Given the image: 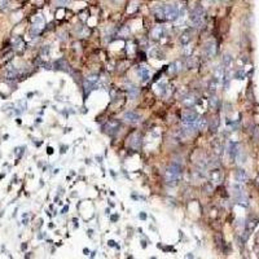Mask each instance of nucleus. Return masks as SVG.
<instances>
[{
    "label": "nucleus",
    "instance_id": "obj_21",
    "mask_svg": "<svg viewBox=\"0 0 259 259\" xmlns=\"http://www.w3.org/2000/svg\"><path fill=\"white\" fill-rule=\"evenodd\" d=\"M218 105H219V100H218V97H215V96H213V97L210 99V108H211V109H217V108H218Z\"/></svg>",
    "mask_w": 259,
    "mask_h": 259
},
{
    "label": "nucleus",
    "instance_id": "obj_17",
    "mask_svg": "<svg viewBox=\"0 0 259 259\" xmlns=\"http://www.w3.org/2000/svg\"><path fill=\"white\" fill-rule=\"evenodd\" d=\"M194 96H192V95H188V96H185V97L183 99V104L185 105V106H188V108H190V106H193V104H194Z\"/></svg>",
    "mask_w": 259,
    "mask_h": 259
},
{
    "label": "nucleus",
    "instance_id": "obj_18",
    "mask_svg": "<svg viewBox=\"0 0 259 259\" xmlns=\"http://www.w3.org/2000/svg\"><path fill=\"white\" fill-rule=\"evenodd\" d=\"M130 143H131V146L133 148H139L140 146V136L137 135V133H135V135H132L131 136V140H130Z\"/></svg>",
    "mask_w": 259,
    "mask_h": 259
},
{
    "label": "nucleus",
    "instance_id": "obj_7",
    "mask_svg": "<svg viewBox=\"0 0 259 259\" xmlns=\"http://www.w3.org/2000/svg\"><path fill=\"white\" fill-rule=\"evenodd\" d=\"M123 119L126 122H128V123H136V122L140 121L141 117L139 116L137 113H135V112H127V113H124Z\"/></svg>",
    "mask_w": 259,
    "mask_h": 259
},
{
    "label": "nucleus",
    "instance_id": "obj_12",
    "mask_svg": "<svg viewBox=\"0 0 259 259\" xmlns=\"http://www.w3.org/2000/svg\"><path fill=\"white\" fill-rule=\"evenodd\" d=\"M163 34H165L163 27H162V26H157V27H154V29L152 30V34H150V35H152L153 39L157 40V39H160V38L163 36Z\"/></svg>",
    "mask_w": 259,
    "mask_h": 259
},
{
    "label": "nucleus",
    "instance_id": "obj_20",
    "mask_svg": "<svg viewBox=\"0 0 259 259\" xmlns=\"http://www.w3.org/2000/svg\"><path fill=\"white\" fill-rule=\"evenodd\" d=\"M156 14H157V17L160 18V20H166V17H165V9H163V5L160 7L156 11Z\"/></svg>",
    "mask_w": 259,
    "mask_h": 259
},
{
    "label": "nucleus",
    "instance_id": "obj_9",
    "mask_svg": "<svg viewBox=\"0 0 259 259\" xmlns=\"http://www.w3.org/2000/svg\"><path fill=\"white\" fill-rule=\"evenodd\" d=\"M137 75L140 76V79L143 80V82H146V80L149 79V71H148V69L145 68V66H139L137 68Z\"/></svg>",
    "mask_w": 259,
    "mask_h": 259
},
{
    "label": "nucleus",
    "instance_id": "obj_22",
    "mask_svg": "<svg viewBox=\"0 0 259 259\" xmlns=\"http://www.w3.org/2000/svg\"><path fill=\"white\" fill-rule=\"evenodd\" d=\"M231 62H232V56L231 55H224V57H223V64H224V66H228L231 65Z\"/></svg>",
    "mask_w": 259,
    "mask_h": 259
},
{
    "label": "nucleus",
    "instance_id": "obj_28",
    "mask_svg": "<svg viewBox=\"0 0 259 259\" xmlns=\"http://www.w3.org/2000/svg\"><path fill=\"white\" fill-rule=\"evenodd\" d=\"M68 0H57V3H60V4H65Z\"/></svg>",
    "mask_w": 259,
    "mask_h": 259
},
{
    "label": "nucleus",
    "instance_id": "obj_19",
    "mask_svg": "<svg viewBox=\"0 0 259 259\" xmlns=\"http://www.w3.org/2000/svg\"><path fill=\"white\" fill-rule=\"evenodd\" d=\"M180 69H181V62L175 61L174 64H171V66H170V73H177Z\"/></svg>",
    "mask_w": 259,
    "mask_h": 259
},
{
    "label": "nucleus",
    "instance_id": "obj_4",
    "mask_svg": "<svg viewBox=\"0 0 259 259\" xmlns=\"http://www.w3.org/2000/svg\"><path fill=\"white\" fill-rule=\"evenodd\" d=\"M204 55L207 57V59H211L217 55V43L214 40H210L207 43H205L204 45Z\"/></svg>",
    "mask_w": 259,
    "mask_h": 259
},
{
    "label": "nucleus",
    "instance_id": "obj_1",
    "mask_svg": "<svg viewBox=\"0 0 259 259\" xmlns=\"http://www.w3.org/2000/svg\"><path fill=\"white\" fill-rule=\"evenodd\" d=\"M180 175H181V166L179 163H176V162H174V163H171L167 167V170L165 172V179L167 181V184L174 185L179 180Z\"/></svg>",
    "mask_w": 259,
    "mask_h": 259
},
{
    "label": "nucleus",
    "instance_id": "obj_27",
    "mask_svg": "<svg viewBox=\"0 0 259 259\" xmlns=\"http://www.w3.org/2000/svg\"><path fill=\"white\" fill-rule=\"evenodd\" d=\"M234 76H236L237 79H244V78H245V71H242V70H238Z\"/></svg>",
    "mask_w": 259,
    "mask_h": 259
},
{
    "label": "nucleus",
    "instance_id": "obj_3",
    "mask_svg": "<svg viewBox=\"0 0 259 259\" xmlns=\"http://www.w3.org/2000/svg\"><path fill=\"white\" fill-rule=\"evenodd\" d=\"M163 9H165L166 20L175 21L176 18L179 17V8H177L175 4H167V5H163Z\"/></svg>",
    "mask_w": 259,
    "mask_h": 259
},
{
    "label": "nucleus",
    "instance_id": "obj_26",
    "mask_svg": "<svg viewBox=\"0 0 259 259\" xmlns=\"http://www.w3.org/2000/svg\"><path fill=\"white\" fill-rule=\"evenodd\" d=\"M218 126H219V119L215 118V121H213V124H211V131H217Z\"/></svg>",
    "mask_w": 259,
    "mask_h": 259
},
{
    "label": "nucleus",
    "instance_id": "obj_16",
    "mask_svg": "<svg viewBox=\"0 0 259 259\" xmlns=\"http://www.w3.org/2000/svg\"><path fill=\"white\" fill-rule=\"evenodd\" d=\"M192 32L188 30V31H184L183 34H181V36H180V42H181V44L183 45H185V44H188V43L190 42V39H192Z\"/></svg>",
    "mask_w": 259,
    "mask_h": 259
},
{
    "label": "nucleus",
    "instance_id": "obj_8",
    "mask_svg": "<svg viewBox=\"0 0 259 259\" xmlns=\"http://www.w3.org/2000/svg\"><path fill=\"white\" fill-rule=\"evenodd\" d=\"M119 128V122L118 121H110L106 126H105V130L110 133V135H114Z\"/></svg>",
    "mask_w": 259,
    "mask_h": 259
},
{
    "label": "nucleus",
    "instance_id": "obj_2",
    "mask_svg": "<svg viewBox=\"0 0 259 259\" xmlns=\"http://www.w3.org/2000/svg\"><path fill=\"white\" fill-rule=\"evenodd\" d=\"M190 21L194 26H202V23L205 21V9L202 7H196L190 13Z\"/></svg>",
    "mask_w": 259,
    "mask_h": 259
},
{
    "label": "nucleus",
    "instance_id": "obj_14",
    "mask_svg": "<svg viewBox=\"0 0 259 259\" xmlns=\"http://www.w3.org/2000/svg\"><path fill=\"white\" fill-rule=\"evenodd\" d=\"M209 127V122L206 118H197L196 121V128L197 130H206Z\"/></svg>",
    "mask_w": 259,
    "mask_h": 259
},
{
    "label": "nucleus",
    "instance_id": "obj_15",
    "mask_svg": "<svg viewBox=\"0 0 259 259\" xmlns=\"http://www.w3.org/2000/svg\"><path fill=\"white\" fill-rule=\"evenodd\" d=\"M224 68H222V66H217V69L214 70V78L218 80V82H220L223 78H224Z\"/></svg>",
    "mask_w": 259,
    "mask_h": 259
},
{
    "label": "nucleus",
    "instance_id": "obj_5",
    "mask_svg": "<svg viewBox=\"0 0 259 259\" xmlns=\"http://www.w3.org/2000/svg\"><path fill=\"white\" fill-rule=\"evenodd\" d=\"M197 114L193 112H185L183 114V123L187 126H196V121H197Z\"/></svg>",
    "mask_w": 259,
    "mask_h": 259
},
{
    "label": "nucleus",
    "instance_id": "obj_6",
    "mask_svg": "<svg viewBox=\"0 0 259 259\" xmlns=\"http://www.w3.org/2000/svg\"><path fill=\"white\" fill-rule=\"evenodd\" d=\"M210 180H211L213 184H220L223 180V175H222V171L218 170V169H214L211 172H210Z\"/></svg>",
    "mask_w": 259,
    "mask_h": 259
},
{
    "label": "nucleus",
    "instance_id": "obj_24",
    "mask_svg": "<svg viewBox=\"0 0 259 259\" xmlns=\"http://www.w3.org/2000/svg\"><path fill=\"white\" fill-rule=\"evenodd\" d=\"M194 65H196V60L193 59V57H189V59H188V61H187V66H188L189 69H192Z\"/></svg>",
    "mask_w": 259,
    "mask_h": 259
},
{
    "label": "nucleus",
    "instance_id": "obj_11",
    "mask_svg": "<svg viewBox=\"0 0 259 259\" xmlns=\"http://www.w3.org/2000/svg\"><path fill=\"white\" fill-rule=\"evenodd\" d=\"M234 177H236V180L238 181V183H245V181L247 180V174H246V171L245 170H237L236 171V174H234Z\"/></svg>",
    "mask_w": 259,
    "mask_h": 259
},
{
    "label": "nucleus",
    "instance_id": "obj_23",
    "mask_svg": "<svg viewBox=\"0 0 259 259\" xmlns=\"http://www.w3.org/2000/svg\"><path fill=\"white\" fill-rule=\"evenodd\" d=\"M218 80L215 79V78H213V80L210 82V84H209V88H210V91H215L217 89V87H218Z\"/></svg>",
    "mask_w": 259,
    "mask_h": 259
},
{
    "label": "nucleus",
    "instance_id": "obj_13",
    "mask_svg": "<svg viewBox=\"0 0 259 259\" xmlns=\"http://www.w3.org/2000/svg\"><path fill=\"white\" fill-rule=\"evenodd\" d=\"M228 152H229V156H231L232 160H234V158L237 157V154L240 153L238 144H237V143H231V144H229V149H228Z\"/></svg>",
    "mask_w": 259,
    "mask_h": 259
},
{
    "label": "nucleus",
    "instance_id": "obj_10",
    "mask_svg": "<svg viewBox=\"0 0 259 259\" xmlns=\"http://www.w3.org/2000/svg\"><path fill=\"white\" fill-rule=\"evenodd\" d=\"M5 76L7 79H16L18 76V70L14 66H8L5 70Z\"/></svg>",
    "mask_w": 259,
    "mask_h": 259
},
{
    "label": "nucleus",
    "instance_id": "obj_25",
    "mask_svg": "<svg viewBox=\"0 0 259 259\" xmlns=\"http://www.w3.org/2000/svg\"><path fill=\"white\" fill-rule=\"evenodd\" d=\"M14 45H16V48H22L23 47V42L21 38H17L16 40H14Z\"/></svg>",
    "mask_w": 259,
    "mask_h": 259
}]
</instances>
